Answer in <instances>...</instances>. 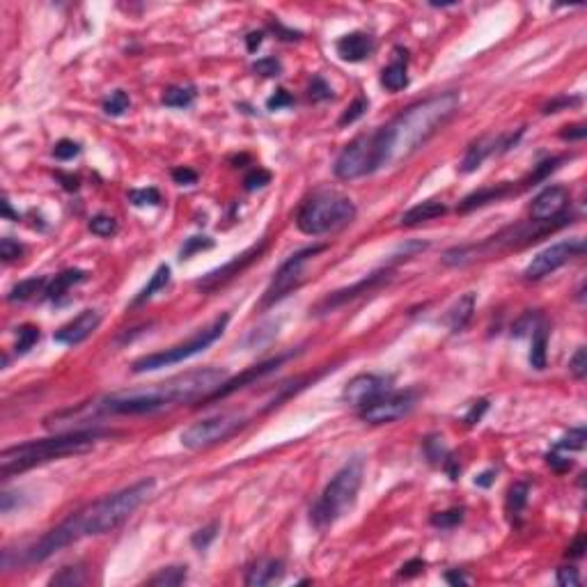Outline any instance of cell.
<instances>
[{"label":"cell","instance_id":"1","mask_svg":"<svg viewBox=\"0 0 587 587\" xmlns=\"http://www.w3.org/2000/svg\"><path fill=\"white\" fill-rule=\"evenodd\" d=\"M154 487L156 482L152 477H147V480L135 482L131 487L118 491V494L104 496L101 500L87 505V507L71 514L67 521L46 532L35 546H30L25 551V562H44L51 555H56L58 551L80 542V539L106 535V532L120 528L152 496Z\"/></svg>","mask_w":587,"mask_h":587},{"label":"cell","instance_id":"2","mask_svg":"<svg viewBox=\"0 0 587 587\" xmlns=\"http://www.w3.org/2000/svg\"><path fill=\"white\" fill-rule=\"evenodd\" d=\"M459 92H441L401 111L390 124L374 131L377 168L395 166L415 154L459 113Z\"/></svg>","mask_w":587,"mask_h":587},{"label":"cell","instance_id":"3","mask_svg":"<svg viewBox=\"0 0 587 587\" xmlns=\"http://www.w3.org/2000/svg\"><path fill=\"white\" fill-rule=\"evenodd\" d=\"M225 370L221 367H200L177 377H170L161 384H152L135 390L113 392L92 404L94 413L104 415H142L156 413L163 408L186 404V401L207 399L211 392L225 384Z\"/></svg>","mask_w":587,"mask_h":587},{"label":"cell","instance_id":"4","mask_svg":"<svg viewBox=\"0 0 587 587\" xmlns=\"http://www.w3.org/2000/svg\"><path fill=\"white\" fill-rule=\"evenodd\" d=\"M101 436H104V432H99V429H76V432H65L51 436V439L12 445L3 450V454H0V475L8 480L12 475L25 473V470L42 466V463H49L53 459L87 452V450L97 445Z\"/></svg>","mask_w":587,"mask_h":587},{"label":"cell","instance_id":"5","mask_svg":"<svg viewBox=\"0 0 587 587\" xmlns=\"http://www.w3.org/2000/svg\"><path fill=\"white\" fill-rule=\"evenodd\" d=\"M363 470H365V461L360 456H353L351 461H346L333 475V480L326 484L319 500L310 509V521L317 530L331 528L333 523L340 521L353 507L360 484H363Z\"/></svg>","mask_w":587,"mask_h":587},{"label":"cell","instance_id":"6","mask_svg":"<svg viewBox=\"0 0 587 587\" xmlns=\"http://www.w3.org/2000/svg\"><path fill=\"white\" fill-rule=\"evenodd\" d=\"M356 218V204L335 190H317L301 204L296 225L308 236H324L344 230Z\"/></svg>","mask_w":587,"mask_h":587},{"label":"cell","instance_id":"7","mask_svg":"<svg viewBox=\"0 0 587 587\" xmlns=\"http://www.w3.org/2000/svg\"><path fill=\"white\" fill-rule=\"evenodd\" d=\"M228 324H230V315L216 317L207 329L197 331L193 337L186 340V342L170 346V349H166V351H156V353H149V356L138 358L131 370L135 374H142V372H154V370H161V367L184 363V360L193 358V356H197V353H202L204 349H209V346L225 333Z\"/></svg>","mask_w":587,"mask_h":587},{"label":"cell","instance_id":"8","mask_svg":"<svg viewBox=\"0 0 587 587\" xmlns=\"http://www.w3.org/2000/svg\"><path fill=\"white\" fill-rule=\"evenodd\" d=\"M245 422L248 420L239 413H218L200 422H193L188 429L181 432L179 441L188 450H207L211 445H218V443L232 439L239 429L245 427Z\"/></svg>","mask_w":587,"mask_h":587},{"label":"cell","instance_id":"9","mask_svg":"<svg viewBox=\"0 0 587 587\" xmlns=\"http://www.w3.org/2000/svg\"><path fill=\"white\" fill-rule=\"evenodd\" d=\"M322 250H326L324 243L308 245V248L294 252V255L287 259V262H283V266H280V269L276 271V276H273L271 285L266 287L264 298H262V308H269V305L283 301V298L291 289H296V287L301 285V280H303L305 264H308L315 255H319Z\"/></svg>","mask_w":587,"mask_h":587},{"label":"cell","instance_id":"10","mask_svg":"<svg viewBox=\"0 0 587 587\" xmlns=\"http://www.w3.org/2000/svg\"><path fill=\"white\" fill-rule=\"evenodd\" d=\"M377 147H374V133H363L356 140H351L342 152H340L333 173L337 179L351 181L358 177L377 173Z\"/></svg>","mask_w":587,"mask_h":587},{"label":"cell","instance_id":"11","mask_svg":"<svg viewBox=\"0 0 587 587\" xmlns=\"http://www.w3.org/2000/svg\"><path fill=\"white\" fill-rule=\"evenodd\" d=\"M585 252V241L580 236H573L569 241H560L549 245L546 250H542L539 255L532 257V262L525 266L523 278L525 280H542L546 276H551L553 271H557L560 266L569 264L571 259L580 257Z\"/></svg>","mask_w":587,"mask_h":587},{"label":"cell","instance_id":"12","mask_svg":"<svg viewBox=\"0 0 587 587\" xmlns=\"http://www.w3.org/2000/svg\"><path fill=\"white\" fill-rule=\"evenodd\" d=\"M418 392L413 390H399V392H386L384 397L372 401L370 406L360 408V418L370 425H388V422L406 418L415 408Z\"/></svg>","mask_w":587,"mask_h":587},{"label":"cell","instance_id":"13","mask_svg":"<svg viewBox=\"0 0 587 587\" xmlns=\"http://www.w3.org/2000/svg\"><path fill=\"white\" fill-rule=\"evenodd\" d=\"M264 248H266V239H262V241L255 243V245H250V248L243 250L241 255L232 257L228 264L218 266L216 271L207 273V276H204L202 280H197V289H202V291H216L218 287L228 285L230 280H234L239 273H243L250 264H255L257 259L262 257Z\"/></svg>","mask_w":587,"mask_h":587},{"label":"cell","instance_id":"14","mask_svg":"<svg viewBox=\"0 0 587 587\" xmlns=\"http://www.w3.org/2000/svg\"><path fill=\"white\" fill-rule=\"evenodd\" d=\"M390 377H384V374H358L344 386L342 401L349 406L365 408L379 397H384L386 392H390Z\"/></svg>","mask_w":587,"mask_h":587},{"label":"cell","instance_id":"15","mask_svg":"<svg viewBox=\"0 0 587 587\" xmlns=\"http://www.w3.org/2000/svg\"><path fill=\"white\" fill-rule=\"evenodd\" d=\"M388 278H390V271H377V273H372V276L363 278V280H360V283H356V285L344 287V289H337V291L329 294V296L322 298V301L315 305V312H317V315H329V312L342 308L344 303L353 301V298H358L360 294H367V291H372L374 287L384 285Z\"/></svg>","mask_w":587,"mask_h":587},{"label":"cell","instance_id":"16","mask_svg":"<svg viewBox=\"0 0 587 587\" xmlns=\"http://www.w3.org/2000/svg\"><path fill=\"white\" fill-rule=\"evenodd\" d=\"M518 135H521V131L516 135H482V138H477L475 142H470V147L466 149V156H463V161H461V173H473V170L480 168L494 152H507L509 147L516 145Z\"/></svg>","mask_w":587,"mask_h":587},{"label":"cell","instance_id":"17","mask_svg":"<svg viewBox=\"0 0 587 587\" xmlns=\"http://www.w3.org/2000/svg\"><path fill=\"white\" fill-rule=\"evenodd\" d=\"M569 204V190L564 186H549L539 193L530 204V221L549 223L562 218V211Z\"/></svg>","mask_w":587,"mask_h":587},{"label":"cell","instance_id":"18","mask_svg":"<svg viewBox=\"0 0 587 587\" xmlns=\"http://www.w3.org/2000/svg\"><path fill=\"white\" fill-rule=\"evenodd\" d=\"M101 324V312L99 310H83L78 317H74L69 324H65L63 329L56 331V342L65 346H76L85 342Z\"/></svg>","mask_w":587,"mask_h":587},{"label":"cell","instance_id":"19","mask_svg":"<svg viewBox=\"0 0 587 587\" xmlns=\"http://www.w3.org/2000/svg\"><path fill=\"white\" fill-rule=\"evenodd\" d=\"M287 356H278V358H271V360H266V363H262V365H255V367H250V370H245L241 377H236V379H230V381H225V384L218 388V390H214L209 395L207 399L204 401H216V399H223V397H228V395H232V392H236V390H241V388H245L248 384H252V381H259L262 377H266V374L269 372H273V370H278V365L283 363Z\"/></svg>","mask_w":587,"mask_h":587},{"label":"cell","instance_id":"20","mask_svg":"<svg viewBox=\"0 0 587 587\" xmlns=\"http://www.w3.org/2000/svg\"><path fill=\"white\" fill-rule=\"evenodd\" d=\"M337 56L346 60V63H363L372 56L374 51V39L367 32H349V35L340 37L335 44Z\"/></svg>","mask_w":587,"mask_h":587},{"label":"cell","instance_id":"21","mask_svg":"<svg viewBox=\"0 0 587 587\" xmlns=\"http://www.w3.org/2000/svg\"><path fill=\"white\" fill-rule=\"evenodd\" d=\"M381 85L390 92H399L408 85V56H406V51H401V49L395 51L392 63L386 67L384 74H381Z\"/></svg>","mask_w":587,"mask_h":587},{"label":"cell","instance_id":"22","mask_svg":"<svg viewBox=\"0 0 587 587\" xmlns=\"http://www.w3.org/2000/svg\"><path fill=\"white\" fill-rule=\"evenodd\" d=\"M283 562L280 560H259L257 564H252L248 573H245V585L248 587H264L273 585L276 580L283 578Z\"/></svg>","mask_w":587,"mask_h":587},{"label":"cell","instance_id":"23","mask_svg":"<svg viewBox=\"0 0 587 587\" xmlns=\"http://www.w3.org/2000/svg\"><path fill=\"white\" fill-rule=\"evenodd\" d=\"M447 207L439 200H425L420 204H415V207H411L408 211H404L399 218L401 225H406V228H413V225H420V223H427V221H434V218H441L445 216Z\"/></svg>","mask_w":587,"mask_h":587},{"label":"cell","instance_id":"24","mask_svg":"<svg viewBox=\"0 0 587 587\" xmlns=\"http://www.w3.org/2000/svg\"><path fill=\"white\" fill-rule=\"evenodd\" d=\"M511 184H496V186H487V188H480L475 193L466 195L459 204V211H473L477 207H484L489 202H498L502 197H507L511 193Z\"/></svg>","mask_w":587,"mask_h":587},{"label":"cell","instance_id":"25","mask_svg":"<svg viewBox=\"0 0 587 587\" xmlns=\"http://www.w3.org/2000/svg\"><path fill=\"white\" fill-rule=\"evenodd\" d=\"M473 312H475V294L468 291L463 294V296L452 305V310L447 312L445 322L450 326V331L452 333H459L468 326V322L473 319Z\"/></svg>","mask_w":587,"mask_h":587},{"label":"cell","instance_id":"26","mask_svg":"<svg viewBox=\"0 0 587 587\" xmlns=\"http://www.w3.org/2000/svg\"><path fill=\"white\" fill-rule=\"evenodd\" d=\"M85 278H87V273L80 271V269H67L63 273H58V276L46 285V289H44L46 298H51V301H60V298H63L74 285L83 283Z\"/></svg>","mask_w":587,"mask_h":587},{"label":"cell","instance_id":"27","mask_svg":"<svg viewBox=\"0 0 587 587\" xmlns=\"http://www.w3.org/2000/svg\"><path fill=\"white\" fill-rule=\"evenodd\" d=\"M546 349H549V326L539 322L532 329V344H530V365L535 370L546 367Z\"/></svg>","mask_w":587,"mask_h":587},{"label":"cell","instance_id":"28","mask_svg":"<svg viewBox=\"0 0 587 587\" xmlns=\"http://www.w3.org/2000/svg\"><path fill=\"white\" fill-rule=\"evenodd\" d=\"M168 283H170V266H168V264H161L159 269H156L154 276H152V280H149V285L138 294V296L133 298V305L147 303L149 298H154L161 289H166Z\"/></svg>","mask_w":587,"mask_h":587},{"label":"cell","instance_id":"29","mask_svg":"<svg viewBox=\"0 0 587 587\" xmlns=\"http://www.w3.org/2000/svg\"><path fill=\"white\" fill-rule=\"evenodd\" d=\"M46 278H28V280H21V283H16L14 287L10 289L8 298L12 303H23V301H30L35 294H39L42 289H46Z\"/></svg>","mask_w":587,"mask_h":587},{"label":"cell","instance_id":"30","mask_svg":"<svg viewBox=\"0 0 587 587\" xmlns=\"http://www.w3.org/2000/svg\"><path fill=\"white\" fill-rule=\"evenodd\" d=\"M528 494H530V487L525 482H516L509 487V491H507V514L511 518L521 516L525 502H528Z\"/></svg>","mask_w":587,"mask_h":587},{"label":"cell","instance_id":"31","mask_svg":"<svg viewBox=\"0 0 587 587\" xmlns=\"http://www.w3.org/2000/svg\"><path fill=\"white\" fill-rule=\"evenodd\" d=\"M195 101V90L193 87H184V85H177V87H170L163 94V104L168 108H188L193 106Z\"/></svg>","mask_w":587,"mask_h":587},{"label":"cell","instance_id":"32","mask_svg":"<svg viewBox=\"0 0 587 587\" xmlns=\"http://www.w3.org/2000/svg\"><path fill=\"white\" fill-rule=\"evenodd\" d=\"M188 571L186 566H166V569H161L156 576L149 578V585H159V587H177L181 585L184 580H186Z\"/></svg>","mask_w":587,"mask_h":587},{"label":"cell","instance_id":"33","mask_svg":"<svg viewBox=\"0 0 587 587\" xmlns=\"http://www.w3.org/2000/svg\"><path fill=\"white\" fill-rule=\"evenodd\" d=\"M49 583L53 587H78L85 583V571L80 569V566H65V569H60L56 576H53Z\"/></svg>","mask_w":587,"mask_h":587},{"label":"cell","instance_id":"34","mask_svg":"<svg viewBox=\"0 0 587 587\" xmlns=\"http://www.w3.org/2000/svg\"><path fill=\"white\" fill-rule=\"evenodd\" d=\"M585 441H587L585 427H576V429H571L569 434H564L562 439L555 443V450H557V452L569 454V450H583V447H585Z\"/></svg>","mask_w":587,"mask_h":587},{"label":"cell","instance_id":"35","mask_svg":"<svg viewBox=\"0 0 587 587\" xmlns=\"http://www.w3.org/2000/svg\"><path fill=\"white\" fill-rule=\"evenodd\" d=\"M129 202L133 207H159L161 204V193L156 188H133L129 190Z\"/></svg>","mask_w":587,"mask_h":587},{"label":"cell","instance_id":"36","mask_svg":"<svg viewBox=\"0 0 587 587\" xmlns=\"http://www.w3.org/2000/svg\"><path fill=\"white\" fill-rule=\"evenodd\" d=\"M129 106H131L129 94L124 90H115L111 97L104 101V113L111 115V118H120V115H124L129 111Z\"/></svg>","mask_w":587,"mask_h":587},{"label":"cell","instance_id":"37","mask_svg":"<svg viewBox=\"0 0 587 587\" xmlns=\"http://www.w3.org/2000/svg\"><path fill=\"white\" fill-rule=\"evenodd\" d=\"M39 342V329L37 326H30V324H25V326H21V329L16 331V353H28L32 346H35Z\"/></svg>","mask_w":587,"mask_h":587},{"label":"cell","instance_id":"38","mask_svg":"<svg viewBox=\"0 0 587 587\" xmlns=\"http://www.w3.org/2000/svg\"><path fill=\"white\" fill-rule=\"evenodd\" d=\"M87 228H90L92 234L104 236V239L118 234V221H115L113 216H106V214H99V216L90 218V225H87Z\"/></svg>","mask_w":587,"mask_h":587},{"label":"cell","instance_id":"39","mask_svg":"<svg viewBox=\"0 0 587 587\" xmlns=\"http://www.w3.org/2000/svg\"><path fill=\"white\" fill-rule=\"evenodd\" d=\"M367 108H370V99H367V97H356L349 104V108H346V111L342 113V118H340L337 124L340 126L353 124V122H358L367 113Z\"/></svg>","mask_w":587,"mask_h":587},{"label":"cell","instance_id":"40","mask_svg":"<svg viewBox=\"0 0 587 587\" xmlns=\"http://www.w3.org/2000/svg\"><path fill=\"white\" fill-rule=\"evenodd\" d=\"M461 521H463V509L461 507H454V509H447V511H439V514L432 516V525H434V528H441V530H452Z\"/></svg>","mask_w":587,"mask_h":587},{"label":"cell","instance_id":"41","mask_svg":"<svg viewBox=\"0 0 587 587\" xmlns=\"http://www.w3.org/2000/svg\"><path fill=\"white\" fill-rule=\"evenodd\" d=\"M211 245H214V241H211L209 236H190L184 241L181 250H179V257L188 259L190 255H195V252H200V250H207V248H211Z\"/></svg>","mask_w":587,"mask_h":587},{"label":"cell","instance_id":"42","mask_svg":"<svg viewBox=\"0 0 587 587\" xmlns=\"http://www.w3.org/2000/svg\"><path fill=\"white\" fill-rule=\"evenodd\" d=\"M80 154V145L74 140H58L56 145H53V156H56L58 161H71L74 156Z\"/></svg>","mask_w":587,"mask_h":587},{"label":"cell","instance_id":"43","mask_svg":"<svg viewBox=\"0 0 587 587\" xmlns=\"http://www.w3.org/2000/svg\"><path fill=\"white\" fill-rule=\"evenodd\" d=\"M216 535H218V523H211L207 528L197 530L195 535L190 537V544H193L197 551H204V549H209V544L214 542Z\"/></svg>","mask_w":587,"mask_h":587},{"label":"cell","instance_id":"44","mask_svg":"<svg viewBox=\"0 0 587 587\" xmlns=\"http://www.w3.org/2000/svg\"><path fill=\"white\" fill-rule=\"evenodd\" d=\"M21 255H23V245L14 241V239L5 236L0 241V257H3V262H16V259H21Z\"/></svg>","mask_w":587,"mask_h":587},{"label":"cell","instance_id":"45","mask_svg":"<svg viewBox=\"0 0 587 587\" xmlns=\"http://www.w3.org/2000/svg\"><path fill=\"white\" fill-rule=\"evenodd\" d=\"M252 71L259 74V76L271 78V76H278V74L283 71V65H280V60H276V58H262L252 65Z\"/></svg>","mask_w":587,"mask_h":587},{"label":"cell","instance_id":"46","mask_svg":"<svg viewBox=\"0 0 587 587\" xmlns=\"http://www.w3.org/2000/svg\"><path fill=\"white\" fill-rule=\"evenodd\" d=\"M245 190H257V188H264L266 184H271V173L269 170H262V168H255L252 173L245 175Z\"/></svg>","mask_w":587,"mask_h":587},{"label":"cell","instance_id":"47","mask_svg":"<svg viewBox=\"0 0 587 587\" xmlns=\"http://www.w3.org/2000/svg\"><path fill=\"white\" fill-rule=\"evenodd\" d=\"M564 159H549L544 163H539V166L535 168V173L530 175V184H537V181H544L546 177H549L551 173H555V170L560 168V163H562Z\"/></svg>","mask_w":587,"mask_h":587},{"label":"cell","instance_id":"48","mask_svg":"<svg viewBox=\"0 0 587 587\" xmlns=\"http://www.w3.org/2000/svg\"><path fill=\"white\" fill-rule=\"evenodd\" d=\"M569 372H571L578 381L585 379V374H587V351H585V346H580V349L573 353V358H571V363H569Z\"/></svg>","mask_w":587,"mask_h":587},{"label":"cell","instance_id":"49","mask_svg":"<svg viewBox=\"0 0 587 587\" xmlns=\"http://www.w3.org/2000/svg\"><path fill=\"white\" fill-rule=\"evenodd\" d=\"M555 580H557L560 587H578L580 585L578 569H573V566H562V569H557Z\"/></svg>","mask_w":587,"mask_h":587},{"label":"cell","instance_id":"50","mask_svg":"<svg viewBox=\"0 0 587 587\" xmlns=\"http://www.w3.org/2000/svg\"><path fill=\"white\" fill-rule=\"evenodd\" d=\"M425 452H427V456H429V461H434V463H441V461L447 459V456H445V447H443V441H441V439H429V441L425 443Z\"/></svg>","mask_w":587,"mask_h":587},{"label":"cell","instance_id":"51","mask_svg":"<svg viewBox=\"0 0 587 587\" xmlns=\"http://www.w3.org/2000/svg\"><path fill=\"white\" fill-rule=\"evenodd\" d=\"M310 97L315 99V101L331 99V97H333V90H331V85H326L324 78L315 76V78H312V83H310Z\"/></svg>","mask_w":587,"mask_h":587},{"label":"cell","instance_id":"52","mask_svg":"<svg viewBox=\"0 0 587 587\" xmlns=\"http://www.w3.org/2000/svg\"><path fill=\"white\" fill-rule=\"evenodd\" d=\"M289 106H294V97L287 90H278L269 101H266V108H269V111H283V108H289Z\"/></svg>","mask_w":587,"mask_h":587},{"label":"cell","instance_id":"53","mask_svg":"<svg viewBox=\"0 0 587 587\" xmlns=\"http://www.w3.org/2000/svg\"><path fill=\"white\" fill-rule=\"evenodd\" d=\"M487 408H489V401H487V399L475 401V404L470 406V411L466 413V418H463V422H466V425H475V422H480L482 415L487 413Z\"/></svg>","mask_w":587,"mask_h":587},{"label":"cell","instance_id":"54","mask_svg":"<svg viewBox=\"0 0 587 587\" xmlns=\"http://www.w3.org/2000/svg\"><path fill=\"white\" fill-rule=\"evenodd\" d=\"M173 179L177 184H181V186H190V184L197 181V173L190 168H175L173 170Z\"/></svg>","mask_w":587,"mask_h":587},{"label":"cell","instance_id":"55","mask_svg":"<svg viewBox=\"0 0 587 587\" xmlns=\"http://www.w3.org/2000/svg\"><path fill=\"white\" fill-rule=\"evenodd\" d=\"M546 463H549L551 468H555V470H569L571 468V461L566 459L562 452H557V450H553V452L546 454Z\"/></svg>","mask_w":587,"mask_h":587},{"label":"cell","instance_id":"56","mask_svg":"<svg viewBox=\"0 0 587 587\" xmlns=\"http://www.w3.org/2000/svg\"><path fill=\"white\" fill-rule=\"evenodd\" d=\"M587 135V126L585 124H571V126H564V131L560 133L562 140H583Z\"/></svg>","mask_w":587,"mask_h":587},{"label":"cell","instance_id":"57","mask_svg":"<svg viewBox=\"0 0 587 587\" xmlns=\"http://www.w3.org/2000/svg\"><path fill=\"white\" fill-rule=\"evenodd\" d=\"M422 569H425V560H420V557H415V560H408L406 564H401V569H399V576H404V578H411V576H415V573H420Z\"/></svg>","mask_w":587,"mask_h":587},{"label":"cell","instance_id":"58","mask_svg":"<svg viewBox=\"0 0 587 587\" xmlns=\"http://www.w3.org/2000/svg\"><path fill=\"white\" fill-rule=\"evenodd\" d=\"M264 42V32H250L248 37H245V46H248L250 53H255L259 46H262Z\"/></svg>","mask_w":587,"mask_h":587},{"label":"cell","instance_id":"59","mask_svg":"<svg viewBox=\"0 0 587 587\" xmlns=\"http://www.w3.org/2000/svg\"><path fill=\"white\" fill-rule=\"evenodd\" d=\"M445 580L450 585H466L468 583V576L463 571H459V569H454V571H447L445 573Z\"/></svg>","mask_w":587,"mask_h":587},{"label":"cell","instance_id":"60","mask_svg":"<svg viewBox=\"0 0 587 587\" xmlns=\"http://www.w3.org/2000/svg\"><path fill=\"white\" fill-rule=\"evenodd\" d=\"M583 551H585V537L580 535L576 542H573L571 546H569V551H566V555L569 557H580L583 555Z\"/></svg>","mask_w":587,"mask_h":587},{"label":"cell","instance_id":"61","mask_svg":"<svg viewBox=\"0 0 587 587\" xmlns=\"http://www.w3.org/2000/svg\"><path fill=\"white\" fill-rule=\"evenodd\" d=\"M566 104H578V99H566V97H564V99L551 101V104L544 108V113H546V115H549V113H557L560 108H562V106H566Z\"/></svg>","mask_w":587,"mask_h":587},{"label":"cell","instance_id":"62","mask_svg":"<svg viewBox=\"0 0 587 587\" xmlns=\"http://www.w3.org/2000/svg\"><path fill=\"white\" fill-rule=\"evenodd\" d=\"M60 177V181H63V186L67 188V190H76L80 184H78V177H71V175H58Z\"/></svg>","mask_w":587,"mask_h":587},{"label":"cell","instance_id":"63","mask_svg":"<svg viewBox=\"0 0 587 587\" xmlns=\"http://www.w3.org/2000/svg\"><path fill=\"white\" fill-rule=\"evenodd\" d=\"M494 475H496L494 470H487V473H482L480 477H475V484H477V487L487 489V487H491V482H494Z\"/></svg>","mask_w":587,"mask_h":587},{"label":"cell","instance_id":"64","mask_svg":"<svg viewBox=\"0 0 587 587\" xmlns=\"http://www.w3.org/2000/svg\"><path fill=\"white\" fill-rule=\"evenodd\" d=\"M3 211H5V216H8V218H16V221H19V216H14V211H12L8 200H3Z\"/></svg>","mask_w":587,"mask_h":587}]
</instances>
